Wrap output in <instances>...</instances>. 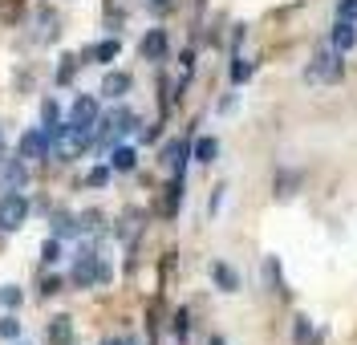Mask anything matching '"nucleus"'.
<instances>
[{"instance_id": "nucleus-1", "label": "nucleus", "mask_w": 357, "mask_h": 345, "mask_svg": "<svg viewBox=\"0 0 357 345\" xmlns=\"http://www.w3.org/2000/svg\"><path fill=\"white\" fill-rule=\"evenodd\" d=\"M89 146H93V126H77V122H66V126L53 135V146H49V155H57L61 162H73V159H82Z\"/></svg>"}, {"instance_id": "nucleus-2", "label": "nucleus", "mask_w": 357, "mask_h": 345, "mask_svg": "<svg viewBox=\"0 0 357 345\" xmlns=\"http://www.w3.org/2000/svg\"><path fill=\"white\" fill-rule=\"evenodd\" d=\"M69 280L77 284V289H93V284H110V264L102 260L98 252H82L77 260H73V273H69Z\"/></svg>"}, {"instance_id": "nucleus-3", "label": "nucleus", "mask_w": 357, "mask_h": 345, "mask_svg": "<svg viewBox=\"0 0 357 345\" xmlns=\"http://www.w3.org/2000/svg\"><path fill=\"white\" fill-rule=\"evenodd\" d=\"M134 126H138L134 110H110L106 118H98V126H93V146H110L114 138L130 135Z\"/></svg>"}, {"instance_id": "nucleus-4", "label": "nucleus", "mask_w": 357, "mask_h": 345, "mask_svg": "<svg viewBox=\"0 0 357 345\" xmlns=\"http://www.w3.org/2000/svg\"><path fill=\"white\" fill-rule=\"evenodd\" d=\"M29 199H24L21 191H4L0 195V231H21L29 224Z\"/></svg>"}, {"instance_id": "nucleus-5", "label": "nucleus", "mask_w": 357, "mask_h": 345, "mask_svg": "<svg viewBox=\"0 0 357 345\" xmlns=\"http://www.w3.org/2000/svg\"><path fill=\"white\" fill-rule=\"evenodd\" d=\"M49 146H53V138L45 126H33V130H24L21 142H17V155L24 162H37V159H49Z\"/></svg>"}, {"instance_id": "nucleus-6", "label": "nucleus", "mask_w": 357, "mask_h": 345, "mask_svg": "<svg viewBox=\"0 0 357 345\" xmlns=\"http://www.w3.org/2000/svg\"><path fill=\"white\" fill-rule=\"evenodd\" d=\"M341 73H345V69H341V57H337V53H329V57L321 53L309 66L305 82H309V86H333V82H341Z\"/></svg>"}, {"instance_id": "nucleus-7", "label": "nucleus", "mask_w": 357, "mask_h": 345, "mask_svg": "<svg viewBox=\"0 0 357 345\" xmlns=\"http://www.w3.org/2000/svg\"><path fill=\"white\" fill-rule=\"evenodd\" d=\"M57 33H61V21H57V13H53V8H37L29 41H33V45H49V41H57Z\"/></svg>"}, {"instance_id": "nucleus-8", "label": "nucleus", "mask_w": 357, "mask_h": 345, "mask_svg": "<svg viewBox=\"0 0 357 345\" xmlns=\"http://www.w3.org/2000/svg\"><path fill=\"white\" fill-rule=\"evenodd\" d=\"M24 187H29V162L0 159V191H24Z\"/></svg>"}, {"instance_id": "nucleus-9", "label": "nucleus", "mask_w": 357, "mask_h": 345, "mask_svg": "<svg viewBox=\"0 0 357 345\" xmlns=\"http://www.w3.org/2000/svg\"><path fill=\"white\" fill-rule=\"evenodd\" d=\"M142 224H146V211H138V207H126V211L118 215V228H114V236H118L122 244H134V240L142 236Z\"/></svg>"}, {"instance_id": "nucleus-10", "label": "nucleus", "mask_w": 357, "mask_h": 345, "mask_svg": "<svg viewBox=\"0 0 357 345\" xmlns=\"http://www.w3.org/2000/svg\"><path fill=\"white\" fill-rule=\"evenodd\" d=\"M167 49H171V41H167V29H151V33L138 41L142 61H162V57H167Z\"/></svg>"}, {"instance_id": "nucleus-11", "label": "nucleus", "mask_w": 357, "mask_h": 345, "mask_svg": "<svg viewBox=\"0 0 357 345\" xmlns=\"http://www.w3.org/2000/svg\"><path fill=\"white\" fill-rule=\"evenodd\" d=\"M134 77L130 73H122V69H110L106 77H102V98H110V102H122L126 93H130Z\"/></svg>"}, {"instance_id": "nucleus-12", "label": "nucleus", "mask_w": 357, "mask_h": 345, "mask_svg": "<svg viewBox=\"0 0 357 345\" xmlns=\"http://www.w3.org/2000/svg\"><path fill=\"white\" fill-rule=\"evenodd\" d=\"M98 98H89V93H82L77 102H73V110H69V122H77V126H98Z\"/></svg>"}, {"instance_id": "nucleus-13", "label": "nucleus", "mask_w": 357, "mask_h": 345, "mask_svg": "<svg viewBox=\"0 0 357 345\" xmlns=\"http://www.w3.org/2000/svg\"><path fill=\"white\" fill-rule=\"evenodd\" d=\"M162 167H167L175 179H183V167H187V142H183V138H175V142L162 146Z\"/></svg>"}, {"instance_id": "nucleus-14", "label": "nucleus", "mask_w": 357, "mask_h": 345, "mask_svg": "<svg viewBox=\"0 0 357 345\" xmlns=\"http://www.w3.org/2000/svg\"><path fill=\"white\" fill-rule=\"evenodd\" d=\"M45 337H49V345H73V317H53Z\"/></svg>"}, {"instance_id": "nucleus-15", "label": "nucleus", "mask_w": 357, "mask_h": 345, "mask_svg": "<svg viewBox=\"0 0 357 345\" xmlns=\"http://www.w3.org/2000/svg\"><path fill=\"white\" fill-rule=\"evenodd\" d=\"M329 41H333L337 53H349V49L357 45V29H354V21H337V24H333V37H329Z\"/></svg>"}, {"instance_id": "nucleus-16", "label": "nucleus", "mask_w": 357, "mask_h": 345, "mask_svg": "<svg viewBox=\"0 0 357 345\" xmlns=\"http://www.w3.org/2000/svg\"><path fill=\"white\" fill-rule=\"evenodd\" d=\"M118 49H122V45L110 37V41H98V45H89L82 57H86V61H98V66H110L114 57H118Z\"/></svg>"}, {"instance_id": "nucleus-17", "label": "nucleus", "mask_w": 357, "mask_h": 345, "mask_svg": "<svg viewBox=\"0 0 357 345\" xmlns=\"http://www.w3.org/2000/svg\"><path fill=\"white\" fill-rule=\"evenodd\" d=\"M41 126L49 130V138L61 130V106H57V98H45L41 102Z\"/></svg>"}, {"instance_id": "nucleus-18", "label": "nucleus", "mask_w": 357, "mask_h": 345, "mask_svg": "<svg viewBox=\"0 0 357 345\" xmlns=\"http://www.w3.org/2000/svg\"><path fill=\"white\" fill-rule=\"evenodd\" d=\"M49 224H53V236H57V240L77 236V215H73V211H53V220H49Z\"/></svg>"}, {"instance_id": "nucleus-19", "label": "nucleus", "mask_w": 357, "mask_h": 345, "mask_svg": "<svg viewBox=\"0 0 357 345\" xmlns=\"http://www.w3.org/2000/svg\"><path fill=\"white\" fill-rule=\"evenodd\" d=\"M134 167H138L134 146H114L110 151V171H134Z\"/></svg>"}, {"instance_id": "nucleus-20", "label": "nucleus", "mask_w": 357, "mask_h": 345, "mask_svg": "<svg viewBox=\"0 0 357 345\" xmlns=\"http://www.w3.org/2000/svg\"><path fill=\"white\" fill-rule=\"evenodd\" d=\"M211 280L220 284L223 293H236V289H240V273L227 268V264H215V268H211Z\"/></svg>"}, {"instance_id": "nucleus-21", "label": "nucleus", "mask_w": 357, "mask_h": 345, "mask_svg": "<svg viewBox=\"0 0 357 345\" xmlns=\"http://www.w3.org/2000/svg\"><path fill=\"white\" fill-rule=\"evenodd\" d=\"M178 195H183V179L171 175V183H167V191H162V215H175L178 211Z\"/></svg>"}, {"instance_id": "nucleus-22", "label": "nucleus", "mask_w": 357, "mask_h": 345, "mask_svg": "<svg viewBox=\"0 0 357 345\" xmlns=\"http://www.w3.org/2000/svg\"><path fill=\"white\" fill-rule=\"evenodd\" d=\"M102 224H106L102 211H82V215H77V236H98Z\"/></svg>"}, {"instance_id": "nucleus-23", "label": "nucleus", "mask_w": 357, "mask_h": 345, "mask_svg": "<svg viewBox=\"0 0 357 345\" xmlns=\"http://www.w3.org/2000/svg\"><path fill=\"white\" fill-rule=\"evenodd\" d=\"M191 155H195L199 162H215V155H220V142H215V138H195Z\"/></svg>"}, {"instance_id": "nucleus-24", "label": "nucleus", "mask_w": 357, "mask_h": 345, "mask_svg": "<svg viewBox=\"0 0 357 345\" xmlns=\"http://www.w3.org/2000/svg\"><path fill=\"white\" fill-rule=\"evenodd\" d=\"M77 66H82V57H61V66H57V86H69L73 82V73H77Z\"/></svg>"}, {"instance_id": "nucleus-25", "label": "nucleus", "mask_w": 357, "mask_h": 345, "mask_svg": "<svg viewBox=\"0 0 357 345\" xmlns=\"http://www.w3.org/2000/svg\"><path fill=\"white\" fill-rule=\"evenodd\" d=\"M292 342H296V345H317V342H312L309 317H296V325H292Z\"/></svg>"}, {"instance_id": "nucleus-26", "label": "nucleus", "mask_w": 357, "mask_h": 345, "mask_svg": "<svg viewBox=\"0 0 357 345\" xmlns=\"http://www.w3.org/2000/svg\"><path fill=\"white\" fill-rule=\"evenodd\" d=\"M57 260H61V240L49 236V240L41 244V264H57Z\"/></svg>"}, {"instance_id": "nucleus-27", "label": "nucleus", "mask_w": 357, "mask_h": 345, "mask_svg": "<svg viewBox=\"0 0 357 345\" xmlns=\"http://www.w3.org/2000/svg\"><path fill=\"white\" fill-rule=\"evenodd\" d=\"M21 300H24V293L17 284H4V289H0V309H17Z\"/></svg>"}, {"instance_id": "nucleus-28", "label": "nucleus", "mask_w": 357, "mask_h": 345, "mask_svg": "<svg viewBox=\"0 0 357 345\" xmlns=\"http://www.w3.org/2000/svg\"><path fill=\"white\" fill-rule=\"evenodd\" d=\"M248 77H252V61H244V57H236V61H231V82L240 86V82H248Z\"/></svg>"}, {"instance_id": "nucleus-29", "label": "nucleus", "mask_w": 357, "mask_h": 345, "mask_svg": "<svg viewBox=\"0 0 357 345\" xmlns=\"http://www.w3.org/2000/svg\"><path fill=\"white\" fill-rule=\"evenodd\" d=\"M337 21H354L357 24V0H337Z\"/></svg>"}, {"instance_id": "nucleus-30", "label": "nucleus", "mask_w": 357, "mask_h": 345, "mask_svg": "<svg viewBox=\"0 0 357 345\" xmlns=\"http://www.w3.org/2000/svg\"><path fill=\"white\" fill-rule=\"evenodd\" d=\"M187 333H191V317H187V309H178L175 313V337L178 342H187Z\"/></svg>"}, {"instance_id": "nucleus-31", "label": "nucleus", "mask_w": 357, "mask_h": 345, "mask_svg": "<svg viewBox=\"0 0 357 345\" xmlns=\"http://www.w3.org/2000/svg\"><path fill=\"white\" fill-rule=\"evenodd\" d=\"M110 175H114L110 167H93V171H89V179H86V183H89V187H106V183H110Z\"/></svg>"}, {"instance_id": "nucleus-32", "label": "nucleus", "mask_w": 357, "mask_h": 345, "mask_svg": "<svg viewBox=\"0 0 357 345\" xmlns=\"http://www.w3.org/2000/svg\"><path fill=\"white\" fill-rule=\"evenodd\" d=\"M61 284H66L61 276H45V280H41V293H45V297H53V293H61Z\"/></svg>"}, {"instance_id": "nucleus-33", "label": "nucleus", "mask_w": 357, "mask_h": 345, "mask_svg": "<svg viewBox=\"0 0 357 345\" xmlns=\"http://www.w3.org/2000/svg\"><path fill=\"white\" fill-rule=\"evenodd\" d=\"M17 333H21L17 317H4V321H0V337H17Z\"/></svg>"}, {"instance_id": "nucleus-34", "label": "nucleus", "mask_w": 357, "mask_h": 345, "mask_svg": "<svg viewBox=\"0 0 357 345\" xmlns=\"http://www.w3.org/2000/svg\"><path fill=\"white\" fill-rule=\"evenodd\" d=\"M0 159H4V130H0Z\"/></svg>"}, {"instance_id": "nucleus-35", "label": "nucleus", "mask_w": 357, "mask_h": 345, "mask_svg": "<svg viewBox=\"0 0 357 345\" xmlns=\"http://www.w3.org/2000/svg\"><path fill=\"white\" fill-rule=\"evenodd\" d=\"M211 345H223V337H211Z\"/></svg>"}, {"instance_id": "nucleus-36", "label": "nucleus", "mask_w": 357, "mask_h": 345, "mask_svg": "<svg viewBox=\"0 0 357 345\" xmlns=\"http://www.w3.org/2000/svg\"><path fill=\"white\" fill-rule=\"evenodd\" d=\"M110 345H122V342H110Z\"/></svg>"}, {"instance_id": "nucleus-37", "label": "nucleus", "mask_w": 357, "mask_h": 345, "mask_svg": "<svg viewBox=\"0 0 357 345\" xmlns=\"http://www.w3.org/2000/svg\"><path fill=\"white\" fill-rule=\"evenodd\" d=\"M17 345H21V342H17Z\"/></svg>"}]
</instances>
